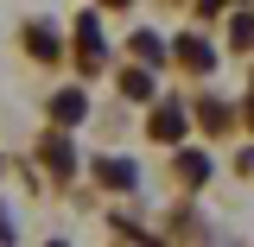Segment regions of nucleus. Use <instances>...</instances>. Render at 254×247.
Returning a JSON list of instances; mask_svg holds the SVG:
<instances>
[{
    "mask_svg": "<svg viewBox=\"0 0 254 247\" xmlns=\"http://www.w3.org/2000/svg\"><path fill=\"white\" fill-rule=\"evenodd\" d=\"M102 63H108L102 26H95V13H76V70H102Z\"/></svg>",
    "mask_w": 254,
    "mask_h": 247,
    "instance_id": "obj_1",
    "label": "nucleus"
},
{
    "mask_svg": "<svg viewBox=\"0 0 254 247\" xmlns=\"http://www.w3.org/2000/svg\"><path fill=\"white\" fill-rule=\"evenodd\" d=\"M102 6H127V0H102Z\"/></svg>",
    "mask_w": 254,
    "mask_h": 247,
    "instance_id": "obj_13",
    "label": "nucleus"
},
{
    "mask_svg": "<svg viewBox=\"0 0 254 247\" xmlns=\"http://www.w3.org/2000/svg\"><path fill=\"white\" fill-rule=\"evenodd\" d=\"M26 45H32V57L58 63V32H51V26H26Z\"/></svg>",
    "mask_w": 254,
    "mask_h": 247,
    "instance_id": "obj_7",
    "label": "nucleus"
},
{
    "mask_svg": "<svg viewBox=\"0 0 254 247\" xmlns=\"http://www.w3.org/2000/svg\"><path fill=\"white\" fill-rule=\"evenodd\" d=\"M133 57H140V63H153V70H159V57H165V45H159L153 32H133Z\"/></svg>",
    "mask_w": 254,
    "mask_h": 247,
    "instance_id": "obj_8",
    "label": "nucleus"
},
{
    "mask_svg": "<svg viewBox=\"0 0 254 247\" xmlns=\"http://www.w3.org/2000/svg\"><path fill=\"white\" fill-rule=\"evenodd\" d=\"M178 171H185V184H203L210 178V158L203 152H178Z\"/></svg>",
    "mask_w": 254,
    "mask_h": 247,
    "instance_id": "obj_10",
    "label": "nucleus"
},
{
    "mask_svg": "<svg viewBox=\"0 0 254 247\" xmlns=\"http://www.w3.org/2000/svg\"><path fill=\"white\" fill-rule=\"evenodd\" d=\"M0 241H13V222H6V209H0Z\"/></svg>",
    "mask_w": 254,
    "mask_h": 247,
    "instance_id": "obj_12",
    "label": "nucleus"
},
{
    "mask_svg": "<svg viewBox=\"0 0 254 247\" xmlns=\"http://www.w3.org/2000/svg\"><path fill=\"white\" fill-rule=\"evenodd\" d=\"M95 178L108 190H133L140 184V171H133V158H95Z\"/></svg>",
    "mask_w": 254,
    "mask_h": 247,
    "instance_id": "obj_4",
    "label": "nucleus"
},
{
    "mask_svg": "<svg viewBox=\"0 0 254 247\" xmlns=\"http://www.w3.org/2000/svg\"><path fill=\"white\" fill-rule=\"evenodd\" d=\"M38 152H45L51 171H76V152H70V140H64V133H45V146H38Z\"/></svg>",
    "mask_w": 254,
    "mask_h": 247,
    "instance_id": "obj_6",
    "label": "nucleus"
},
{
    "mask_svg": "<svg viewBox=\"0 0 254 247\" xmlns=\"http://www.w3.org/2000/svg\"><path fill=\"white\" fill-rule=\"evenodd\" d=\"M229 121H235V114H229L222 101H210V108H203V127H210V133H229Z\"/></svg>",
    "mask_w": 254,
    "mask_h": 247,
    "instance_id": "obj_11",
    "label": "nucleus"
},
{
    "mask_svg": "<svg viewBox=\"0 0 254 247\" xmlns=\"http://www.w3.org/2000/svg\"><path fill=\"white\" fill-rule=\"evenodd\" d=\"M121 95L146 101V95H153V70H127V76H121Z\"/></svg>",
    "mask_w": 254,
    "mask_h": 247,
    "instance_id": "obj_9",
    "label": "nucleus"
},
{
    "mask_svg": "<svg viewBox=\"0 0 254 247\" xmlns=\"http://www.w3.org/2000/svg\"><path fill=\"white\" fill-rule=\"evenodd\" d=\"M248 114H254V108H248Z\"/></svg>",
    "mask_w": 254,
    "mask_h": 247,
    "instance_id": "obj_14",
    "label": "nucleus"
},
{
    "mask_svg": "<svg viewBox=\"0 0 254 247\" xmlns=\"http://www.w3.org/2000/svg\"><path fill=\"white\" fill-rule=\"evenodd\" d=\"M51 121H58V127H83V121H89V95H83V89L51 95Z\"/></svg>",
    "mask_w": 254,
    "mask_h": 247,
    "instance_id": "obj_3",
    "label": "nucleus"
},
{
    "mask_svg": "<svg viewBox=\"0 0 254 247\" xmlns=\"http://www.w3.org/2000/svg\"><path fill=\"white\" fill-rule=\"evenodd\" d=\"M172 57L185 63V70H197V76H203V70H216V51H210V45H203L197 32H185V38L172 45Z\"/></svg>",
    "mask_w": 254,
    "mask_h": 247,
    "instance_id": "obj_2",
    "label": "nucleus"
},
{
    "mask_svg": "<svg viewBox=\"0 0 254 247\" xmlns=\"http://www.w3.org/2000/svg\"><path fill=\"white\" fill-rule=\"evenodd\" d=\"M153 140H165V146L185 140V108H178V101H165V108L153 114Z\"/></svg>",
    "mask_w": 254,
    "mask_h": 247,
    "instance_id": "obj_5",
    "label": "nucleus"
}]
</instances>
